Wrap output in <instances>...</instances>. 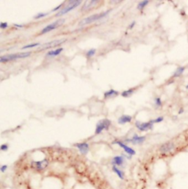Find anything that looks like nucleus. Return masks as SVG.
<instances>
[{"label":"nucleus","mask_w":188,"mask_h":189,"mask_svg":"<svg viewBox=\"0 0 188 189\" xmlns=\"http://www.w3.org/2000/svg\"><path fill=\"white\" fill-rule=\"evenodd\" d=\"M49 165L48 160L44 159L43 161H33L31 164L32 168L36 169L37 171L44 170Z\"/></svg>","instance_id":"nucleus-6"},{"label":"nucleus","mask_w":188,"mask_h":189,"mask_svg":"<svg viewBox=\"0 0 188 189\" xmlns=\"http://www.w3.org/2000/svg\"><path fill=\"white\" fill-rule=\"evenodd\" d=\"M48 15H49L48 13H38L36 16H34V19H41V18L45 17V16H48Z\"/></svg>","instance_id":"nucleus-23"},{"label":"nucleus","mask_w":188,"mask_h":189,"mask_svg":"<svg viewBox=\"0 0 188 189\" xmlns=\"http://www.w3.org/2000/svg\"><path fill=\"white\" fill-rule=\"evenodd\" d=\"M146 140V138L144 136H138L137 135H134L132 137V139L128 140L129 141L132 142L134 144H141V143L144 142V141Z\"/></svg>","instance_id":"nucleus-13"},{"label":"nucleus","mask_w":188,"mask_h":189,"mask_svg":"<svg viewBox=\"0 0 188 189\" xmlns=\"http://www.w3.org/2000/svg\"><path fill=\"white\" fill-rule=\"evenodd\" d=\"M132 118L131 116L123 115L118 118V123L120 124H126V123H127V122H130V121H132Z\"/></svg>","instance_id":"nucleus-14"},{"label":"nucleus","mask_w":188,"mask_h":189,"mask_svg":"<svg viewBox=\"0 0 188 189\" xmlns=\"http://www.w3.org/2000/svg\"><path fill=\"white\" fill-rule=\"evenodd\" d=\"M41 45L40 43H34V44H28V45L24 46V47H22V49H30V48H33V47H36L38 46Z\"/></svg>","instance_id":"nucleus-22"},{"label":"nucleus","mask_w":188,"mask_h":189,"mask_svg":"<svg viewBox=\"0 0 188 189\" xmlns=\"http://www.w3.org/2000/svg\"><path fill=\"white\" fill-rule=\"evenodd\" d=\"M76 147L78 148L79 152L82 155H86L89 151V145L87 143H79V144H76Z\"/></svg>","instance_id":"nucleus-11"},{"label":"nucleus","mask_w":188,"mask_h":189,"mask_svg":"<svg viewBox=\"0 0 188 189\" xmlns=\"http://www.w3.org/2000/svg\"><path fill=\"white\" fill-rule=\"evenodd\" d=\"M81 3H82V1H80V0H74V1H70V2L68 3V4L66 6V7H65L63 9H62V10H61L59 13H57L56 16L57 17V16H62V15L65 14V13H68V12L71 11V10H74L75 7H78Z\"/></svg>","instance_id":"nucleus-3"},{"label":"nucleus","mask_w":188,"mask_h":189,"mask_svg":"<svg viewBox=\"0 0 188 189\" xmlns=\"http://www.w3.org/2000/svg\"><path fill=\"white\" fill-rule=\"evenodd\" d=\"M184 69H185V68L183 66H181V67H179L178 68H177L176 70V71L174 72L173 75V77H180V76L181 75V74H183V72H184Z\"/></svg>","instance_id":"nucleus-18"},{"label":"nucleus","mask_w":188,"mask_h":189,"mask_svg":"<svg viewBox=\"0 0 188 189\" xmlns=\"http://www.w3.org/2000/svg\"><path fill=\"white\" fill-rule=\"evenodd\" d=\"M7 23L6 22H1L0 23V27L1 29H5L6 27H7Z\"/></svg>","instance_id":"nucleus-26"},{"label":"nucleus","mask_w":188,"mask_h":189,"mask_svg":"<svg viewBox=\"0 0 188 189\" xmlns=\"http://www.w3.org/2000/svg\"><path fill=\"white\" fill-rule=\"evenodd\" d=\"M113 166H121L123 163V158L121 156H115L113 158L112 161Z\"/></svg>","instance_id":"nucleus-15"},{"label":"nucleus","mask_w":188,"mask_h":189,"mask_svg":"<svg viewBox=\"0 0 188 189\" xmlns=\"http://www.w3.org/2000/svg\"><path fill=\"white\" fill-rule=\"evenodd\" d=\"M110 125V121L108 119H103L99 121L96 124V134L101 133L104 129H108Z\"/></svg>","instance_id":"nucleus-7"},{"label":"nucleus","mask_w":188,"mask_h":189,"mask_svg":"<svg viewBox=\"0 0 188 189\" xmlns=\"http://www.w3.org/2000/svg\"><path fill=\"white\" fill-rule=\"evenodd\" d=\"M133 92H134V91H133L132 89H129V90H127V91H123V92L121 94V95H122V97H129V96L132 95V94H133Z\"/></svg>","instance_id":"nucleus-21"},{"label":"nucleus","mask_w":188,"mask_h":189,"mask_svg":"<svg viewBox=\"0 0 188 189\" xmlns=\"http://www.w3.org/2000/svg\"><path fill=\"white\" fill-rule=\"evenodd\" d=\"M62 4H60V5H59V6H57V7H56V8L53 9V11H55V10H58V9H60V7H62Z\"/></svg>","instance_id":"nucleus-30"},{"label":"nucleus","mask_w":188,"mask_h":189,"mask_svg":"<svg viewBox=\"0 0 188 189\" xmlns=\"http://www.w3.org/2000/svg\"><path fill=\"white\" fill-rule=\"evenodd\" d=\"M1 169V172H4L7 169V166H6V165L1 166V169Z\"/></svg>","instance_id":"nucleus-29"},{"label":"nucleus","mask_w":188,"mask_h":189,"mask_svg":"<svg viewBox=\"0 0 188 189\" xmlns=\"http://www.w3.org/2000/svg\"><path fill=\"white\" fill-rule=\"evenodd\" d=\"M187 88H188V85H187Z\"/></svg>","instance_id":"nucleus-34"},{"label":"nucleus","mask_w":188,"mask_h":189,"mask_svg":"<svg viewBox=\"0 0 188 189\" xmlns=\"http://www.w3.org/2000/svg\"><path fill=\"white\" fill-rule=\"evenodd\" d=\"M136 126L140 129V131H147L149 129H152L153 127V123L151 121L149 122H145V123H140L139 121L136 122Z\"/></svg>","instance_id":"nucleus-9"},{"label":"nucleus","mask_w":188,"mask_h":189,"mask_svg":"<svg viewBox=\"0 0 188 189\" xmlns=\"http://www.w3.org/2000/svg\"><path fill=\"white\" fill-rule=\"evenodd\" d=\"M163 121V117H159V118H156V119L154 120H152V121H151V122L154 124V123H159V122H161V121Z\"/></svg>","instance_id":"nucleus-25"},{"label":"nucleus","mask_w":188,"mask_h":189,"mask_svg":"<svg viewBox=\"0 0 188 189\" xmlns=\"http://www.w3.org/2000/svg\"><path fill=\"white\" fill-rule=\"evenodd\" d=\"M65 20L64 19H60L54 21V22L52 23V24H49V25H47L46 27L43 29L42 31H41V34H45V33H49V32L52 31V30H55L57 27L62 26L65 23Z\"/></svg>","instance_id":"nucleus-4"},{"label":"nucleus","mask_w":188,"mask_h":189,"mask_svg":"<svg viewBox=\"0 0 188 189\" xmlns=\"http://www.w3.org/2000/svg\"><path fill=\"white\" fill-rule=\"evenodd\" d=\"M62 52V48H59L55 50H52V51H50L47 53V56L49 57H54V56H57L60 54Z\"/></svg>","instance_id":"nucleus-17"},{"label":"nucleus","mask_w":188,"mask_h":189,"mask_svg":"<svg viewBox=\"0 0 188 189\" xmlns=\"http://www.w3.org/2000/svg\"><path fill=\"white\" fill-rule=\"evenodd\" d=\"M175 144L171 141H168L165 144H163L161 147H160V152L163 155H167V154L171 153L175 149Z\"/></svg>","instance_id":"nucleus-5"},{"label":"nucleus","mask_w":188,"mask_h":189,"mask_svg":"<svg viewBox=\"0 0 188 189\" xmlns=\"http://www.w3.org/2000/svg\"><path fill=\"white\" fill-rule=\"evenodd\" d=\"M110 10H108V11L104 12V13H98V14H94L91 16H88V17L82 19V20L79 23V26L86 25V24H91V23H93L94 22V21L99 20V19H102V18L105 17V16H106L107 15L110 13Z\"/></svg>","instance_id":"nucleus-1"},{"label":"nucleus","mask_w":188,"mask_h":189,"mask_svg":"<svg viewBox=\"0 0 188 189\" xmlns=\"http://www.w3.org/2000/svg\"><path fill=\"white\" fill-rule=\"evenodd\" d=\"M8 149V146L7 144H2L1 146V151H7Z\"/></svg>","instance_id":"nucleus-28"},{"label":"nucleus","mask_w":188,"mask_h":189,"mask_svg":"<svg viewBox=\"0 0 188 189\" xmlns=\"http://www.w3.org/2000/svg\"><path fill=\"white\" fill-rule=\"evenodd\" d=\"M155 103L157 106H161L162 105V101L160 100V98H157L155 100Z\"/></svg>","instance_id":"nucleus-27"},{"label":"nucleus","mask_w":188,"mask_h":189,"mask_svg":"<svg viewBox=\"0 0 188 189\" xmlns=\"http://www.w3.org/2000/svg\"><path fill=\"white\" fill-rule=\"evenodd\" d=\"M183 112H184V109H183V108H181V109H180V110L179 111V114H181V113H182Z\"/></svg>","instance_id":"nucleus-32"},{"label":"nucleus","mask_w":188,"mask_h":189,"mask_svg":"<svg viewBox=\"0 0 188 189\" xmlns=\"http://www.w3.org/2000/svg\"><path fill=\"white\" fill-rule=\"evenodd\" d=\"M113 171L118 175V177L121 180L124 179V173H123L121 170L118 169V167H116L115 166H113Z\"/></svg>","instance_id":"nucleus-16"},{"label":"nucleus","mask_w":188,"mask_h":189,"mask_svg":"<svg viewBox=\"0 0 188 189\" xmlns=\"http://www.w3.org/2000/svg\"><path fill=\"white\" fill-rule=\"evenodd\" d=\"M30 55H31V52H27L17 53V54H12L8 55L1 56V58H0V62L1 63H4V62L11 61V60H14L19 58H25V57H29Z\"/></svg>","instance_id":"nucleus-2"},{"label":"nucleus","mask_w":188,"mask_h":189,"mask_svg":"<svg viewBox=\"0 0 188 189\" xmlns=\"http://www.w3.org/2000/svg\"><path fill=\"white\" fill-rule=\"evenodd\" d=\"M114 144H118V146H120V147L122 148V149H123V150L125 151V152H126V153L128 154V155H135V151L134 150V149H132L131 147H128V146H126V144H123V142H121V141H115Z\"/></svg>","instance_id":"nucleus-10"},{"label":"nucleus","mask_w":188,"mask_h":189,"mask_svg":"<svg viewBox=\"0 0 188 189\" xmlns=\"http://www.w3.org/2000/svg\"><path fill=\"white\" fill-rule=\"evenodd\" d=\"M14 25L18 27H23V25H21V24H14Z\"/></svg>","instance_id":"nucleus-33"},{"label":"nucleus","mask_w":188,"mask_h":189,"mask_svg":"<svg viewBox=\"0 0 188 189\" xmlns=\"http://www.w3.org/2000/svg\"><path fill=\"white\" fill-rule=\"evenodd\" d=\"M149 1H148V0H145V1H140V2L138 4V5H137V9H139V10H142V9L144 8V7H146L148 4H149Z\"/></svg>","instance_id":"nucleus-20"},{"label":"nucleus","mask_w":188,"mask_h":189,"mask_svg":"<svg viewBox=\"0 0 188 189\" xmlns=\"http://www.w3.org/2000/svg\"><path fill=\"white\" fill-rule=\"evenodd\" d=\"M134 24H135V21H133L132 24H131V25H130V27H129V28H132V27L134 26Z\"/></svg>","instance_id":"nucleus-31"},{"label":"nucleus","mask_w":188,"mask_h":189,"mask_svg":"<svg viewBox=\"0 0 188 189\" xmlns=\"http://www.w3.org/2000/svg\"><path fill=\"white\" fill-rule=\"evenodd\" d=\"M117 94H118V93L117 91H115V90H113V89H111V90H110L109 91H107V92L105 93V97L107 98V97H113V96H115V95H117Z\"/></svg>","instance_id":"nucleus-19"},{"label":"nucleus","mask_w":188,"mask_h":189,"mask_svg":"<svg viewBox=\"0 0 188 189\" xmlns=\"http://www.w3.org/2000/svg\"><path fill=\"white\" fill-rule=\"evenodd\" d=\"M95 54H96V49H90L89 51L87 52V57H93Z\"/></svg>","instance_id":"nucleus-24"},{"label":"nucleus","mask_w":188,"mask_h":189,"mask_svg":"<svg viewBox=\"0 0 188 189\" xmlns=\"http://www.w3.org/2000/svg\"><path fill=\"white\" fill-rule=\"evenodd\" d=\"M65 39H60V40H55L53 41L49 42V43H46V44H43V45L41 46L40 47L39 50H44L46 49H49V48H52V47H55L57 46H59L60 44H62L63 42L65 41Z\"/></svg>","instance_id":"nucleus-8"},{"label":"nucleus","mask_w":188,"mask_h":189,"mask_svg":"<svg viewBox=\"0 0 188 189\" xmlns=\"http://www.w3.org/2000/svg\"><path fill=\"white\" fill-rule=\"evenodd\" d=\"M99 1H97V0H95V1H94V0H92V1H87L85 3V4H84L82 10H91V9H92L93 7H94L95 6L99 3Z\"/></svg>","instance_id":"nucleus-12"}]
</instances>
